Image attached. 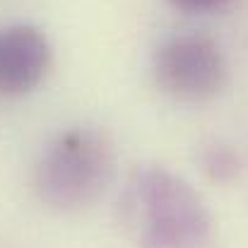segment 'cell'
I'll return each instance as SVG.
<instances>
[{"mask_svg":"<svg viewBox=\"0 0 248 248\" xmlns=\"http://www.w3.org/2000/svg\"><path fill=\"white\" fill-rule=\"evenodd\" d=\"M166 2L183 15H215L222 12L232 0H166Z\"/></svg>","mask_w":248,"mask_h":248,"instance_id":"obj_6","label":"cell"},{"mask_svg":"<svg viewBox=\"0 0 248 248\" xmlns=\"http://www.w3.org/2000/svg\"><path fill=\"white\" fill-rule=\"evenodd\" d=\"M116 178L113 140L94 125L61 130L34 164V193L41 205L61 215L89 210Z\"/></svg>","mask_w":248,"mask_h":248,"instance_id":"obj_2","label":"cell"},{"mask_svg":"<svg viewBox=\"0 0 248 248\" xmlns=\"http://www.w3.org/2000/svg\"><path fill=\"white\" fill-rule=\"evenodd\" d=\"M116 217L133 248H217V222L207 202L162 164H140L125 176Z\"/></svg>","mask_w":248,"mask_h":248,"instance_id":"obj_1","label":"cell"},{"mask_svg":"<svg viewBox=\"0 0 248 248\" xmlns=\"http://www.w3.org/2000/svg\"><path fill=\"white\" fill-rule=\"evenodd\" d=\"M152 78L166 96L183 104H202L224 92L229 63L222 46L210 34L183 31L157 46Z\"/></svg>","mask_w":248,"mask_h":248,"instance_id":"obj_3","label":"cell"},{"mask_svg":"<svg viewBox=\"0 0 248 248\" xmlns=\"http://www.w3.org/2000/svg\"><path fill=\"white\" fill-rule=\"evenodd\" d=\"M53 65V46L36 24L0 27V96L15 99L34 92Z\"/></svg>","mask_w":248,"mask_h":248,"instance_id":"obj_4","label":"cell"},{"mask_svg":"<svg viewBox=\"0 0 248 248\" xmlns=\"http://www.w3.org/2000/svg\"><path fill=\"white\" fill-rule=\"evenodd\" d=\"M198 166L210 183L227 186L241 176L244 157L232 142L212 138L198 147Z\"/></svg>","mask_w":248,"mask_h":248,"instance_id":"obj_5","label":"cell"}]
</instances>
